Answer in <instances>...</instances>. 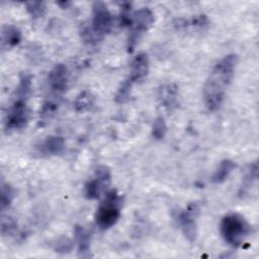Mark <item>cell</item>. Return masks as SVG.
<instances>
[{"label":"cell","mask_w":259,"mask_h":259,"mask_svg":"<svg viewBox=\"0 0 259 259\" xmlns=\"http://www.w3.org/2000/svg\"><path fill=\"white\" fill-rule=\"evenodd\" d=\"M237 62V56L229 54L212 67L202 91L203 103L207 110L215 111L222 106L227 90L234 78Z\"/></svg>","instance_id":"1"},{"label":"cell","mask_w":259,"mask_h":259,"mask_svg":"<svg viewBox=\"0 0 259 259\" xmlns=\"http://www.w3.org/2000/svg\"><path fill=\"white\" fill-rule=\"evenodd\" d=\"M220 232L223 240L234 248L240 247L251 233V227L246 219L232 212L226 214L220 224Z\"/></svg>","instance_id":"2"},{"label":"cell","mask_w":259,"mask_h":259,"mask_svg":"<svg viewBox=\"0 0 259 259\" xmlns=\"http://www.w3.org/2000/svg\"><path fill=\"white\" fill-rule=\"evenodd\" d=\"M122 197L115 189L106 192L95 213V224L100 230L113 227L120 218Z\"/></svg>","instance_id":"3"},{"label":"cell","mask_w":259,"mask_h":259,"mask_svg":"<svg viewBox=\"0 0 259 259\" xmlns=\"http://www.w3.org/2000/svg\"><path fill=\"white\" fill-rule=\"evenodd\" d=\"M154 23V13L148 7H143L133 13L131 31L127 38V52L133 53L141 36Z\"/></svg>","instance_id":"4"},{"label":"cell","mask_w":259,"mask_h":259,"mask_svg":"<svg viewBox=\"0 0 259 259\" xmlns=\"http://www.w3.org/2000/svg\"><path fill=\"white\" fill-rule=\"evenodd\" d=\"M26 96L15 94V98L11 103L4 120V127L6 132L18 131L23 128L28 120Z\"/></svg>","instance_id":"5"},{"label":"cell","mask_w":259,"mask_h":259,"mask_svg":"<svg viewBox=\"0 0 259 259\" xmlns=\"http://www.w3.org/2000/svg\"><path fill=\"white\" fill-rule=\"evenodd\" d=\"M91 29L101 40L104 35L111 31L113 19L105 3L96 1L92 5V23Z\"/></svg>","instance_id":"6"},{"label":"cell","mask_w":259,"mask_h":259,"mask_svg":"<svg viewBox=\"0 0 259 259\" xmlns=\"http://www.w3.org/2000/svg\"><path fill=\"white\" fill-rule=\"evenodd\" d=\"M111 172L105 165L96 168L94 177L88 180L84 186V195L87 199H97L100 194L110 185Z\"/></svg>","instance_id":"7"},{"label":"cell","mask_w":259,"mask_h":259,"mask_svg":"<svg viewBox=\"0 0 259 259\" xmlns=\"http://www.w3.org/2000/svg\"><path fill=\"white\" fill-rule=\"evenodd\" d=\"M198 213V205L196 203H190L186 208L181 210L177 217L182 234L190 243H193L196 240Z\"/></svg>","instance_id":"8"},{"label":"cell","mask_w":259,"mask_h":259,"mask_svg":"<svg viewBox=\"0 0 259 259\" xmlns=\"http://www.w3.org/2000/svg\"><path fill=\"white\" fill-rule=\"evenodd\" d=\"M69 81L68 68L64 64H57L49 72L48 84L54 95H60L67 89Z\"/></svg>","instance_id":"9"},{"label":"cell","mask_w":259,"mask_h":259,"mask_svg":"<svg viewBox=\"0 0 259 259\" xmlns=\"http://www.w3.org/2000/svg\"><path fill=\"white\" fill-rule=\"evenodd\" d=\"M65 151V140L61 136H50L35 147L39 157H53L63 154Z\"/></svg>","instance_id":"10"},{"label":"cell","mask_w":259,"mask_h":259,"mask_svg":"<svg viewBox=\"0 0 259 259\" xmlns=\"http://www.w3.org/2000/svg\"><path fill=\"white\" fill-rule=\"evenodd\" d=\"M149 73V58L146 53L138 54L131 63L127 81L132 84L144 80Z\"/></svg>","instance_id":"11"},{"label":"cell","mask_w":259,"mask_h":259,"mask_svg":"<svg viewBox=\"0 0 259 259\" xmlns=\"http://www.w3.org/2000/svg\"><path fill=\"white\" fill-rule=\"evenodd\" d=\"M158 98L163 107L172 110L178 100V87L174 83H165L161 85L158 91Z\"/></svg>","instance_id":"12"},{"label":"cell","mask_w":259,"mask_h":259,"mask_svg":"<svg viewBox=\"0 0 259 259\" xmlns=\"http://www.w3.org/2000/svg\"><path fill=\"white\" fill-rule=\"evenodd\" d=\"M75 241L77 244L78 254L80 257L87 258L90 256V233L82 226L77 225L74 229Z\"/></svg>","instance_id":"13"},{"label":"cell","mask_w":259,"mask_h":259,"mask_svg":"<svg viewBox=\"0 0 259 259\" xmlns=\"http://www.w3.org/2000/svg\"><path fill=\"white\" fill-rule=\"evenodd\" d=\"M21 41V31L18 27L12 24H7L2 27L1 45L3 49H12Z\"/></svg>","instance_id":"14"},{"label":"cell","mask_w":259,"mask_h":259,"mask_svg":"<svg viewBox=\"0 0 259 259\" xmlns=\"http://www.w3.org/2000/svg\"><path fill=\"white\" fill-rule=\"evenodd\" d=\"M235 167H236V164L234 163L233 160L231 159L222 160L217 170L211 176V182L214 184H221L225 182L230 176V174L232 173V171L235 169Z\"/></svg>","instance_id":"15"},{"label":"cell","mask_w":259,"mask_h":259,"mask_svg":"<svg viewBox=\"0 0 259 259\" xmlns=\"http://www.w3.org/2000/svg\"><path fill=\"white\" fill-rule=\"evenodd\" d=\"M95 103V97L93 94L87 90L82 91L76 97L74 102V107L77 112H86L92 109Z\"/></svg>","instance_id":"16"},{"label":"cell","mask_w":259,"mask_h":259,"mask_svg":"<svg viewBox=\"0 0 259 259\" xmlns=\"http://www.w3.org/2000/svg\"><path fill=\"white\" fill-rule=\"evenodd\" d=\"M59 101L57 95H54L50 98H47L42 103L41 109L39 111V119L41 122H48L58 111Z\"/></svg>","instance_id":"17"},{"label":"cell","mask_w":259,"mask_h":259,"mask_svg":"<svg viewBox=\"0 0 259 259\" xmlns=\"http://www.w3.org/2000/svg\"><path fill=\"white\" fill-rule=\"evenodd\" d=\"M15 197V190L14 188L4 180L1 181V187H0V209L1 213H4V211L9 208L11 205L13 199Z\"/></svg>","instance_id":"18"},{"label":"cell","mask_w":259,"mask_h":259,"mask_svg":"<svg viewBox=\"0 0 259 259\" xmlns=\"http://www.w3.org/2000/svg\"><path fill=\"white\" fill-rule=\"evenodd\" d=\"M257 172H258V164H257V162H254L250 166L248 172L246 173V175L242 181V185H241L239 193H238L240 197H243L244 195H246L249 192L254 181L257 179Z\"/></svg>","instance_id":"19"},{"label":"cell","mask_w":259,"mask_h":259,"mask_svg":"<svg viewBox=\"0 0 259 259\" xmlns=\"http://www.w3.org/2000/svg\"><path fill=\"white\" fill-rule=\"evenodd\" d=\"M25 9L28 14L33 18L37 19L46 13V3L44 1H27L24 3Z\"/></svg>","instance_id":"20"},{"label":"cell","mask_w":259,"mask_h":259,"mask_svg":"<svg viewBox=\"0 0 259 259\" xmlns=\"http://www.w3.org/2000/svg\"><path fill=\"white\" fill-rule=\"evenodd\" d=\"M167 133V124L162 116H158L155 118L152 126V136L155 140H163Z\"/></svg>","instance_id":"21"},{"label":"cell","mask_w":259,"mask_h":259,"mask_svg":"<svg viewBox=\"0 0 259 259\" xmlns=\"http://www.w3.org/2000/svg\"><path fill=\"white\" fill-rule=\"evenodd\" d=\"M72 249L73 241L66 236L59 237L54 243V250L59 254H68L72 251Z\"/></svg>","instance_id":"22"},{"label":"cell","mask_w":259,"mask_h":259,"mask_svg":"<svg viewBox=\"0 0 259 259\" xmlns=\"http://www.w3.org/2000/svg\"><path fill=\"white\" fill-rule=\"evenodd\" d=\"M17 233V224L13 218H4L2 215L1 220V234L5 236H14Z\"/></svg>","instance_id":"23"},{"label":"cell","mask_w":259,"mask_h":259,"mask_svg":"<svg viewBox=\"0 0 259 259\" xmlns=\"http://www.w3.org/2000/svg\"><path fill=\"white\" fill-rule=\"evenodd\" d=\"M132 83L127 80H124L120 87L118 88L116 95H115V101L117 103H124L128 100L130 94H131V88H132Z\"/></svg>","instance_id":"24"},{"label":"cell","mask_w":259,"mask_h":259,"mask_svg":"<svg viewBox=\"0 0 259 259\" xmlns=\"http://www.w3.org/2000/svg\"><path fill=\"white\" fill-rule=\"evenodd\" d=\"M132 16L133 14L131 13V4L123 3L121 5V10L119 14V24L121 26L130 27L132 24Z\"/></svg>","instance_id":"25"},{"label":"cell","mask_w":259,"mask_h":259,"mask_svg":"<svg viewBox=\"0 0 259 259\" xmlns=\"http://www.w3.org/2000/svg\"><path fill=\"white\" fill-rule=\"evenodd\" d=\"M58 5L62 6V8H67V6L70 5V2H58Z\"/></svg>","instance_id":"26"}]
</instances>
